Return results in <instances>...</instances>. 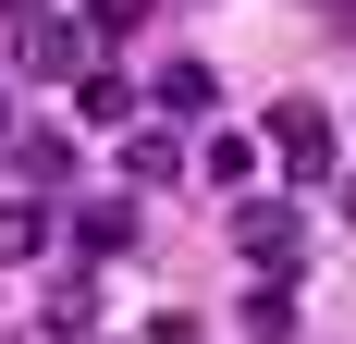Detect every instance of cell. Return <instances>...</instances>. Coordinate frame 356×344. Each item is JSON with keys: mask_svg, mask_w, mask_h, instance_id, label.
<instances>
[{"mask_svg": "<svg viewBox=\"0 0 356 344\" xmlns=\"http://www.w3.org/2000/svg\"><path fill=\"white\" fill-rule=\"evenodd\" d=\"M234 246H246L258 271L283 283L295 258H307V209H295V197H246V209H234Z\"/></svg>", "mask_w": 356, "mask_h": 344, "instance_id": "1", "label": "cell"}, {"mask_svg": "<svg viewBox=\"0 0 356 344\" xmlns=\"http://www.w3.org/2000/svg\"><path fill=\"white\" fill-rule=\"evenodd\" d=\"M270 160L320 185V172H332V111L320 99H283V111H270Z\"/></svg>", "mask_w": 356, "mask_h": 344, "instance_id": "2", "label": "cell"}, {"mask_svg": "<svg viewBox=\"0 0 356 344\" xmlns=\"http://www.w3.org/2000/svg\"><path fill=\"white\" fill-rule=\"evenodd\" d=\"M49 234H62V209L37 197V185H13V197H0V271H37Z\"/></svg>", "mask_w": 356, "mask_h": 344, "instance_id": "3", "label": "cell"}, {"mask_svg": "<svg viewBox=\"0 0 356 344\" xmlns=\"http://www.w3.org/2000/svg\"><path fill=\"white\" fill-rule=\"evenodd\" d=\"M136 221H147L136 185H123V197H86L74 209V246H86V258H136Z\"/></svg>", "mask_w": 356, "mask_h": 344, "instance_id": "4", "label": "cell"}, {"mask_svg": "<svg viewBox=\"0 0 356 344\" xmlns=\"http://www.w3.org/2000/svg\"><path fill=\"white\" fill-rule=\"evenodd\" d=\"M13 49H25L37 86H49V74H86V13H74V25H49V13H37V25H13Z\"/></svg>", "mask_w": 356, "mask_h": 344, "instance_id": "5", "label": "cell"}, {"mask_svg": "<svg viewBox=\"0 0 356 344\" xmlns=\"http://www.w3.org/2000/svg\"><path fill=\"white\" fill-rule=\"evenodd\" d=\"M147 99H160V111H209V99H221V74L197 62V49H172V62L147 74Z\"/></svg>", "mask_w": 356, "mask_h": 344, "instance_id": "6", "label": "cell"}, {"mask_svg": "<svg viewBox=\"0 0 356 344\" xmlns=\"http://www.w3.org/2000/svg\"><path fill=\"white\" fill-rule=\"evenodd\" d=\"M74 111H86V123H136V74L86 62V74H74Z\"/></svg>", "mask_w": 356, "mask_h": 344, "instance_id": "7", "label": "cell"}, {"mask_svg": "<svg viewBox=\"0 0 356 344\" xmlns=\"http://www.w3.org/2000/svg\"><path fill=\"white\" fill-rule=\"evenodd\" d=\"M197 172H209L221 197H246V185H258V136H209V148H197Z\"/></svg>", "mask_w": 356, "mask_h": 344, "instance_id": "8", "label": "cell"}, {"mask_svg": "<svg viewBox=\"0 0 356 344\" xmlns=\"http://www.w3.org/2000/svg\"><path fill=\"white\" fill-rule=\"evenodd\" d=\"M172 172H184L172 136H123V185H172Z\"/></svg>", "mask_w": 356, "mask_h": 344, "instance_id": "9", "label": "cell"}, {"mask_svg": "<svg viewBox=\"0 0 356 344\" xmlns=\"http://www.w3.org/2000/svg\"><path fill=\"white\" fill-rule=\"evenodd\" d=\"M86 320H99V308H86V283H62V295H49V320H37V332H49V344H86Z\"/></svg>", "mask_w": 356, "mask_h": 344, "instance_id": "10", "label": "cell"}, {"mask_svg": "<svg viewBox=\"0 0 356 344\" xmlns=\"http://www.w3.org/2000/svg\"><path fill=\"white\" fill-rule=\"evenodd\" d=\"M246 332H258V344H283V332H295V295H283V283H258V295H246Z\"/></svg>", "mask_w": 356, "mask_h": 344, "instance_id": "11", "label": "cell"}, {"mask_svg": "<svg viewBox=\"0 0 356 344\" xmlns=\"http://www.w3.org/2000/svg\"><path fill=\"white\" fill-rule=\"evenodd\" d=\"M62 172H74V148H62V136H25V185H37V197H49Z\"/></svg>", "mask_w": 356, "mask_h": 344, "instance_id": "12", "label": "cell"}, {"mask_svg": "<svg viewBox=\"0 0 356 344\" xmlns=\"http://www.w3.org/2000/svg\"><path fill=\"white\" fill-rule=\"evenodd\" d=\"M160 0H86V37H123V25H147Z\"/></svg>", "mask_w": 356, "mask_h": 344, "instance_id": "13", "label": "cell"}, {"mask_svg": "<svg viewBox=\"0 0 356 344\" xmlns=\"http://www.w3.org/2000/svg\"><path fill=\"white\" fill-rule=\"evenodd\" d=\"M147 344H209V320H197V308H160V320H147Z\"/></svg>", "mask_w": 356, "mask_h": 344, "instance_id": "14", "label": "cell"}, {"mask_svg": "<svg viewBox=\"0 0 356 344\" xmlns=\"http://www.w3.org/2000/svg\"><path fill=\"white\" fill-rule=\"evenodd\" d=\"M37 13H49V0H0V25H37Z\"/></svg>", "mask_w": 356, "mask_h": 344, "instance_id": "15", "label": "cell"}, {"mask_svg": "<svg viewBox=\"0 0 356 344\" xmlns=\"http://www.w3.org/2000/svg\"><path fill=\"white\" fill-rule=\"evenodd\" d=\"M344 221H356V172H344Z\"/></svg>", "mask_w": 356, "mask_h": 344, "instance_id": "16", "label": "cell"}, {"mask_svg": "<svg viewBox=\"0 0 356 344\" xmlns=\"http://www.w3.org/2000/svg\"><path fill=\"white\" fill-rule=\"evenodd\" d=\"M0 136H13V99H0Z\"/></svg>", "mask_w": 356, "mask_h": 344, "instance_id": "17", "label": "cell"}, {"mask_svg": "<svg viewBox=\"0 0 356 344\" xmlns=\"http://www.w3.org/2000/svg\"><path fill=\"white\" fill-rule=\"evenodd\" d=\"M86 344H99V332H86Z\"/></svg>", "mask_w": 356, "mask_h": 344, "instance_id": "18", "label": "cell"}]
</instances>
